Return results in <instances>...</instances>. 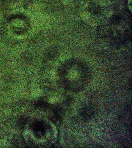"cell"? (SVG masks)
<instances>
[{"label":"cell","mask_w":132,"mask_h":148,"mask_svg":"<svg viewBox=\"0 0 132 148\" xmlns=\"http://www.w3.org/2000/svg\"><path fill=\"white\" fill-rule=\"evenodd\" d=\"M37 106L38 108H47L48 107V104L42 101H40L39 102H38L37 103Z\"/></svg>","instance_id":"cell-3"},{"label":"cell","mask_w":132,"mask_h":148,"mask_svg":"<svg viewBox=\"0 0 132 148\" xmlns=\"http://www.w3.org/2000/svg\"><path fill=\"white\" fill-rule=\"evenodd\" d=\"M33 131L36 134L43 135L46 132V124L43 121H35L31 125Z\"/></svg>","instance_id":"cell-1"},{"label":"cell","mask_w":132,"mask_h":148,"mask_svg":"<svg viewBox=\"0 0 132 148\" xmlns=\"http://www.w3.org/2000/svg\"><path fill=\"white\" fill-rule=\"evenodd\" d=\"M93 109H91L90 107H87L82 111V115L85 117H89L90 116L93 114Z\"/></svg>","instance_id":"cell-2"}]
</instances>
